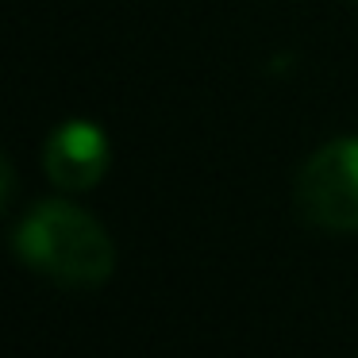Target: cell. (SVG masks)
Wrapping results in <instances>:
<instances>
[{"mask_svg":"<svg viewBox=\"0 0 358 358\" xmlns=\"http://www.w3.org/2000/svg\"><path fill=\"white\" fill-rule=\"evenodd\" d=\"M16 250L31 270L66 289H96L108 281L116 250L104 227L89 212L62 201H47L20 224Z\"/></svg>","mask_w":358,"mask_h":358,"instance_id":"obj_1","label":"cell"},{"mask_svg":"<svg viewBox=\"0 0 358 358\" xmlns=\"http://www.w3.org/2000/svg\"><path fill=\"white\" fill-rule=\"evenodd\" d=\"M296 201L316 227L358 231V139L320 147L301 170Z\"/></svg>","mask_w":358,"mask_h":358,"instance_id":"obj_2","label":"cell"},{"mask_svg":"<svg viewBox=\"0 0 358 358\" xmlns=\"http://www.w3.org/2000/svg\"><path fill=\"white\" fill-rule=\"evenodd\" d=\"M47 170L62 189H93L108 170V139L101 127L73 120L55 131L47 147Z\"/></svg>","mask_w":358,"mask_h":358,"instance_id":"obj_3","label":"cell"}]
</instances>
